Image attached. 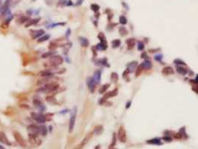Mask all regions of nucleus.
<instances>
[{"mask_svg": "<svg viewBox=\"0 0 198 149\" xmlns=\"http://www.w3.org/2000/svg\"><path fill=\"white\" fill-rule=\"evenodd\" d=\"M59 85L55 82H49L46 84H44V87H43L42 88H40L39 90V91H42V92H54L57 89H58Z\"/></svg>", "mask_w": 198, "mask_h": 149, "instance_id": "nucleus-1", "label": "nucleus"}, {"mask_svg": "<svg viewBox=\"0 0 198 149\" xmlns=\"http://www.w3.org/2000/svg\"><path fill=\"white\" fill-rule=\"evenodd\" d=\"M64 62V59L60 55H52L50 58V63L52 66H58L61 64H62Z\"/></svg>", "mask_w": 198, "mask_h": 149, "instance_id": "nucleus-2", "label": "nucleus"}, {"mask_svg": "<svg viewBox=\"0 0 198 149\" xmlns=\"http://www.w3.org/2000/svg\"><path fill=\"white\" fill-rule=\"evenodd\" d=\"M118 138L120 142L125 143L127 141V136H126V132L125 131L123 127H120L118 130Z\"/></svg>", "mask_w": 198, "mask_h": 149, "instance_id": "nucleus-3", "label": "nucleus"}, {"mask_svg": "<svg viewBox=\"0 0 198 149\" xmlns=\"http://www.w3.org/2000/svg\"><path fill=\"white\" fill-rule=\"evenodd\" d=\"M14 136L15 140L17 141V142L22 147H26V142L24 138L23 137V136L19 134L18 131H14Z\"/></svg>", "mask_w": 198, "mask_h": 149, "instance_id": "nucleus-4", "label": "nucleus"}, {"mask_svg": "<svg viewBox=\"0 0 198 149\" xmlns=\"http://www.w3.org/2000/svg\"><path fill=\"white\" fill-rule=\"evenodd\" d=\"M93 134H93V132L88 133V134L85 136V137L83 139V140L82 141V142H81L80 144H79L78 145H76L73 149H82L88 142H89V140L92 138Z\"/></svg>", "mask_w": 198, "mask_h": 149, "instance_id": "nucleus-5", "label": "nucleus"}, {"mask_svg": "<svg viewBox=\"0 0 198 149\" xmlns=\"http://www.w3.org/2000/svg\"><path fill=\"white\" fill-rule=\"evenodd\" d=\"M31 117L33 118L34 120H35L36 122L38 123H44L46 122V119L45 116L39 114V113H31Z\"/></svg>", "mask_w": 198, "mask_h": 149, "instance_id": "nucleus-6", "label": "nucleus"}, {"mask_svg": "<svg viewBox=\"0 0 198 149\" xmlns=\"http://www.w3.org/2000/svg\"><path fill=\"white\" fill-rule=\"evenodd\" d=\"M86 82H87V85H88V89H89V90L91 92H94V91L95 90V86H96V83L94 81V78L92 77H88L87 78Z\"/></svg>", "mask_w": 198, "mask_h": 149, "instance_id": "nucleus-7", "label": "nucleus"}, {"mask_svg": "<svg viewBox=\"0 0 198 149\" xmlns=\"http://www.w3.org/2000/svg\"><path fill=\"white\" fill-rule=\"evenodd\" d=\"M28 131H29V134H32L37 136H38V134H40V128L36 124H30L28 127Z\"/></svg>", "mask_w": 198, "mask_h": 149, "instance_id": "nucleus-8", "label": "nucleus"}, {"mask_svg": "<svg viewBox=\"0 0 198 149\" xmlns=\"http://www.w3.org/2000/svg\"><path fill=\"white\" fill-rule=\"evenodd\" d=\"M76 112L73 113L71 115V117L70 119V123H69V132L71 133L73 131V128L75 126V122H76Z\"/></svg>", "mask_w": 198, "mask_h": 149, "instance_id": "nucleus-9", "label": "nucleus"}, {"mask_svg": "<svg viewBox=\"0 0 198 149\" xmlns=\"http://www.w3.org/2000/svg\"><path fill=\"white\" fill-rule=\"evenodd\" d=\"M161 72H162V74L164 75H173L174 73V70H173V69L171 66H166L162 69Z\"/></svg>", "mask_w": 198, "mask_h": 149, "instance_id": "nucleus-10", "label": "nucleus"}, {"mask_svg": "<svg viewBox=\"0 0 198 149\" xmlns=\"http://www.w3.org/2000/svg\"><path fill=\"white\" fill-rule=\"evenodd\" d=\"M93 78H94L96 84H99V83L100 82V80H101V72H100V70H96V71H95Z\"/></svg>", "mask_w": 198, "mask_h": 149, "instance_id": "nucleus-11", "label": "nucleus"}, {"mask_svg": "<svg viewBox=\"0 0 198 149\" xmlns=\"http://www.w3.org/2000/svg\"><path fill=\"white\" fill-rule=\"evenodd\" d=\"M39 75L40 76H42L43 78H50L52 77V75H53V73L50 71V70H43V71H40Z\"/></svg>", "mask_w": 198, "mask_h": 149, "instance_id": "nucleus-12", "label": "nucleus"}, {"mask_svg": "<svg viewBox=\"0 0 198 149\" xmlns=\"http://www.w3.org/2000/svg\"><path fill=\"white\" fill-rule=\"evenodd\" d=\"M0 142H2L4 144H6V145H11L9 140L8 139L6 135L4 134L3 132H0Z\"/></svg>", "mask_w": 198, "mask_h": 149, "instance_id": "nucleus-13", "label": "nucleus"}, {"mask_svg": "<svg viewBox=\"0 0 198 149\" xmlns=\"http://www.w3.org/2000/svg\"><path fill=\"white\" fill-rule=\"evenodd\" d=\"M98 37L100 40V43L107 47V40L106 39V36H105V34L103 33H102V32H100L98 35Z\"/></svg>", "mask_w": 198, "mask_h": 149, "instance_id": "nucleus-14", "label": "nucleus"}, {"mask_svg": "<svg viewBox=\"0 0 198 149\" xmlns=\"http://www.w3.org/2000/svg\"><path fill=\"white\" fill-rule=\"evenodd\" d=\"M44 33H45V32H44V31L43 29H39L37 31H34V33H32V37H33V39H36V38L40 37L41 35H43Z\"/></svg>", "mask_w": 198, "mask_h": 149, "instance_id": "nucleus-15", "label": "nucleus"}, {"mask_svg": "<svg viewBox=\"0 0 198 149\" xmlns=\"http://www.w3.org/2000/svg\"><path fill=\"white\" fill-rule=\"evenodd\" d=\"M176 69V72H178L179 74L182 75H186V74H187V72H188L187 69H185V68L183 67L182 66H177Z\"/></svg>", "mask_w": 198, "mask_h": 149, "instance_id": "nucleus-16", "label": "nucleus"}, {"mask_svg": "<svg viewBox=\"0 0 198 149\" xmlns=\"http://www.w3.org/2000/svg\"><path fill=\"white\" fill-rule=\"evenodd\" d=\"M126 43H127V48L129 50H130L132 49H133L135 46V39L134 38H130L126 40Z\"/></svg>", "mask_w": 198, "mask_h": 149, "instance_id": "nucleus-17", "label": "nucleus"}, {"mask_svg": "<svg viewBox=\"0 0 198 149\" xmlns=\"http://www.w3.org/2000/svg\"><path fill=\"white\" fill-rule=\"evenodd\" d=\"M103 125H97L94 127V130L93 131V134L96 135H99L103 133Z\"/></svg>", "mask_w": 198, "mask_h": 149, "instance_id": "nucleus-18", "label": "nucleus"}, {"mask_svg": "<svg viewBox=\"0 0 198 149\" xmlns=\"http://www.w3.org/2000/svg\"><path fill=\"white\" fill-rule=\"evenodd\" d=\"M152 63L151 61H149L148 60H145L144 63H142V66L144 68V69H150L152 68Z\"/></svg>", "mask_w": 198, "mask_h": 149, "instance_id": "nucleus-19", "label": "nucleus"}, {"mask_svg": "<svg viewBox=\"0 0 198 149\" xmlns=\"http://www.w3.org/2000/svg\"><path fill=\"white\" fill-rule=\"evenodd\" d=\"M137 66H138V63H137V62L136 61H133V62H132V63L128 64V66H127L128 69H127L129 70V72H132L134 71V69L137 67Z\"/></svg>", "mask_w": 198, "mask_h": 149, "instance_id": "nucleus-20", "label": "nucleus"}, {"mask_svg": "<svg viewBox=\"0 0 198 149\" xmlns=\"http://www.w3.org/2000/svg\"><path fill=\"white\" fill-rule=\"evenodd\" d=\"M46 101L48 103H50V104H52V105H55V104H58V102H57V101H56V99L53 97V96H51V95L47 96V97L46 98Z\"/></svg>", "mask_w": 198, "mask_h": 149, "instance_id": "nucleus-21", "label": "nucleus"}, {"mask_svg": "<svg viewBox=\"0 0 198 149\" xmlns=\"http://www.w3.org/2000/svg\"><path fill=\"white\" fill-rule=\"evenodd\" d=\"M79 41H80L81 45H82V46H83V47H88V45H89V41L88 40V39L84 38V37H79Z\"/></svg>", "mask_w": 198, "mask_h": 149, "instance_id": "nucleus-22", "label": "nucleus"}, {"mask_svg": "<svg viewBox=\"0 0 198 149\" xmlns=\"http://www.w3.org/2000/svg\"><path fill=\"white\" fill-rule=\"evenodd\" d=\"M39 20H40V18H37V19H34L29 20V21H28L27 23L26 24V27L28 28V27H29L31 25H35L36 23H38L39 22Z\"/></svg>", "mask_w": 198, "mask_h": 149, "instance_id": "nucleus-23", "label": "nucleus"}, {"mask_svg": "<svg viewBox=\"0 0 198 149\" xmlns=\"http://www.w3.org/2000/svg\"><path fill=\"white\" fill-rule=\"evenodd\" d=\"M119 33L121 36L123 37V36H126L128 34V31L124 26H121L119 28Z\"/></svg>", "mask_w": 198, "mask_h": 149, "instance_id": "nucleus-24", "label": "nucleus"}, {"mask_svg": "<svg viewBox=\"0 0 198 149\" xmlns=\"http://www.w3.org/2000/svg\"><path fill=\"white\" fill-rule=\"evenodd\" d=\"M33 104H34V105L38 108H41L43 107V104H42L41 102H40V101L38 98H34L33 100Z\"/></svg>", "mask_w": 198, "mask_h": 149, "instance_id": "nucleus-25", "label": "nucleus"}, {"mask_svg": "<svg viewBox=\"0 0 198 149\" xmlns=\"http://www.w3.org/2000/svg\"><path fill=\"white\" fill-rule=\"evenodd\" d=\"M109 86H110V84H105V85L101 87L100 89H99V93L103 94V93H104V92H106V91L107 90V89L109 87Z\"/></svg>", "mask_w": 198, "mask_h": 149, "instance_id": "nucleus-26", "label": "nucleus"}, {"mask_svg": "<svg viewBox=\"0 0 198 149\" xmlns=\"http://www.w3.org/2000/svg\"><path fill=\"white\" fill-rule=\"evenodd\" d=\"M111 45H112V47L114 48V49H115V48H118L120 45V40H113V41L111 42Z\"/></svg>", "mask_w": 198, "mask_h": 149, "instance_id": "nucleus-27", "label": "nucleus"}, {"mask_svg": "<svg viewBox=\"0 0 198 149\" xmlns=\"http://www.w3.org/2000/svg\"><path fill=\"white\" fill-rule=\"evenodd\" d=\"M143 69H144V68L142 66V64H141L140 66H138V67H137V69H136V72H135L136 77H138V76H139L141 74V72H142Z\"/></svg>", "mask_w": 198, "mask_h": 149, "instance_id": "nucleus-28", "label": "nucleus"}, {"mask_svg": "<svg viewBox=\"0 0 198 149\" xmlns=\"http://www.w3.org/2000/svg\"><path fill=\"white\" fill-rule=\"evenodd\" d=\"M147 142L148 144H156V145H161V142L159 139H153L147 141Z\"/></svg>", "mask_w": 198, "mask_h": 149, "instance_id": "nucleus-29", "label": "nucleus"}, {"mask_svg": "<svg viewBox=\"0 0 198 149\" xmlns=\"http://www.w3.org/2000/svg\"><path fill=\"white\" fill-rule=\"evenodd\" d=\"M50 35L46 34V35L43 36V37H40V38L38 40V43H42V42H44V41H46V40H48L50 39Z\"/></svg>", "mask_w": 198, "mask_h": 149, "instance_id": "nucleus-30", "label": "nucleus"}, {"mask_svg": "<svg viewBox=\"0 0 198 149\" xmlns=\"http://www.w3.org/2000/svg\"><path fill=\"white\" fill-rule=\"evenodd\" d=\"M111 79L114 83H116L118 80V75L116 72H112L111 75Z\"/></svg>", "mask_w": 198, "mask_h": 149, "instance_id": "nucleus-31", "label": "nucleus"}, {"mask_svg": "<svg viewBox=\"0 0 198 149\" xmlns=\"http://www.w3.org/2000/svg\"><path fill=\"white\" fill-rule=\"evenodd\" d=\"M28 20H29V18H28L27 17H21L20 18H19L17 19V23H19V24H22V23H24V22H28Z\"/></svg>", "mask_w": 198, "mask_h": 149, "instance_id": "nucleus-32", "label": "nucleus"}, {"mask_svg": "<svg viewBox=\"0 0 198 149\" xmlns=\"http://www.w3.org/2000/svg\"><path fill=\"white\" fill-rule=\"evenodd\" d=\"M39 128H40V134H42L43 136L46 135L47 129H46V127L45 126H40V127H39Z\"/></svg>", "mask_w": 198, "mask_h": 149, "instance_id": "nucleus-33", "label": "nucleus"}, {"mask_svg": "<svg viewBox=\"0 0 198 149\" xmlns=\"http://www.w3.org/2000/svg\"><path fill=\"white\" fill-rule=\"evenodd\" d=\"M55 54V52L54 51H48V52H46V53H44L42 55V58H49V57H51V56H52Z\"/></svg>", "mask_w": 198, "mask_h": 149, "instance_id": "nucleus-34", "label": "nucleus"}, {"mask_svg": "<svg viewBox=\"0 0 198 149\" xmlns=\"http://www.w3.org/2000/svg\"><path fill=\"white\" fill-rule=\"evenodd\" d=\"M116 142H117V136H116V134L115 133H114L113 134V138H112V142L111 144L110 145V148H113L114 147L115 145H116Z\"/></svg>", "mask_w": 198, "mask_h": 149, "instance_id": "nucleus-35", "label": "nucleus"}, {"mask_svg": "<svg viewBox=\"0 0 198 149\" xmlns=\"http://www.w3.org/2000/svg\"><path fill=\"white\" fill-rule=\"evenodd\" d=\"M120 22L122 25H126L127 23V19L124 17V16H120Z\"/></svg>", "mask_w": 198, "mask_h": 149, "instance_id": "nucleus-36", "label": "nucleus"}, {"mask_svg": "<svg viewBox=\"0 0 198 149\" xmlns=\"http://www.w3.org/2000/svg\"><path fill=\"white\" fill-rule=\"evenodd\" d=\"M91 10H93L94 11L96 12V11H99V6L98 5H96V4H93V5H91Z\"/></svg>", "mask_w": 198, "mask_h": 149, "instance_id": "nucleus-37", "label": "nucleus"}, {"mask_svg": "<svg viewBox=\"0 0 198 149\" xmlns=\"http://www.w3.org/2000/svg\"><path fill=\"white\" fill-rule=\"evenodd\" d=\"M173 62H174L175 64H179V65H183V66H185L186 65V63H185L183 60H181L179 59H176V60H173Z\"/></svg>", "mask_w": 198, "mask_h": 149, "instance_id": "nucleus-38", "label": "nucleus"}, {"mask_svg": "<svg viewBox=\"0 0 198 149\" xmlns=\"http://www.w3.org/2000/svg\"><path fill=\"white\" fill-rule=\"evenodd\" d=\"M56 48H57V44L53 43V42H52L50 43V46H49V49L50 50H54Z\"/></svg>", "mask_w": 198, "mask_h": 149, "instance_id": "nucleus-39", "label": "nucleus"}, {"mask_svg": "<svg viewBox=\"0 0 198 149\" xmlns=\"http://www.w3.org/2000/svg\"><path fill=\"white\" fill-rule=\"evenodd\" d=\"M144 43L142 42H138V49L139 51H142L144 50Z\"/></svg>", "mask_w": 198, "mask_h": 149, "instance_id": "nucleus-40", "label": "nucleus"}, {"mask_svg": "<svg viewBox=\"0 0 198 149\" xmlns=\"http://www.w3.org/2000/svg\"><path fill=\"white\" fill-rule=\"evenodd\" d=\"M174 138L177 139H181L183 138V134H181V133H177L174 135Z\"/></svg>", "mask_w": 198, "mask_h": 149, "instance_id": "nucleus-41", "label": "nucleus"}, {"mask_svg": "<svg viewBox=\"0 0 198 149\" xmlns=\"http://www.w3.org/2000/svg\"><path fill=\"white\" fill-rule=\"evenodd\" d=\"M47 5H52L55 2V0H44Z\"/></svg>", "mask_w": 198, "mask_h": 149, "instance_id": "nucleus-42", "label": "nucleus"}, {"mask_svg": "<svg viewBox=\"0 0 198 149\" xmlns=\"http://www.w3.org/2000/svg\"><path fill=\"white\" fill-rule=\"evenodd\" d=\"M154 58H155L156 60H158V61H161V60L162 59V55H156Z\"/></svg>", "mask_w": 198, "mask_h": 149, "instance_id": "nucleus-43", "label": "nucleus"}, {"mask_svg": "<svg viewBox=\"0 0 198 149\" xmlns=\"http://www.w3.org/2000/svg\"><path fill=\"white\" fill-rule=\"evenodd\" d=\"M66 0H59L58 1V5H65V3H66Z\"/></svg>", "mask_w": 198, "mask_h": 149, "instance_id": "nucleus-44", "label": "nucleus"}, {"mask_svg": "<svg viewBox=\"0 0 198 149\" xmlns=\"http://www.w3.org/2000/svg\"><path fill=\"white\" fill-rule=\"evenodd\" d=\"M163 139L168 141V142H171L172 141V139L170 136H164V137H163Z\"/></svg>", "mask_w": 198, "mask_h": 149, "instance_id": "nucleus-45", "label": "nucleus"}, {"mask_svg": "<svg viewBox=\"0 0 198 149\" xmlns=\"http://www.w3.org/2000/svg\"><path fill=\"white\" fill-rule=\"evenodd\" d=\"M147 57V55L146 54V52H144V53L141 54V58H146Z\"/></svg>", "mask_w": 198, "mask_h": 149, "instance_id": "nucleus-46", "label": "nucleus"}, {"mask_svg": "<svg viewBox=\"0 0 198 149\" xmlns=\"http://www.w3.org/2000/svg\"><path fill=\"white\" fill-rule=\"evenodd\" d=\"M131 103H132V102H131V101H129V102H127V103H126V109H127V108H129V107H130V105H131Z\"/></svg>", "mask_w": 198, "mask_h": 149, "instance_id": "nucleus-47", "label": "nucleus"}, {"mask_svg": "<svg viewBox=\"0 0 198 149\" xmlns=\"http://www.w3.org/2000/svg\"><path fill=\"white\" fill-rule=\"evenodd\" d=\"M83 2V0H78L77 2H76V5H82V3Z\"/></svg>", "mask_w": 198, "mask_h": 149, "instance_id": "nucleus-48", "label": "nucleus"}, {"mask_svg": "<svg viewBox=\"0 0 198 149\" xmlns=\"http://www.w3.org/2000/svg\"><path fill=\"white\" fill-rule=\"evenodd\" d=\"M1 2H2V0H0V4H1Z\"/></svg>", "mask_w": 198, "mask_h": 149, "instance_id": "nucleus-49", "label": "nucleus"}, {"mask_svg": "<svg viewBox=\"0 0 198 149\" xmlns=\"http://www.w3.org/2000/svg\"><path fill=\"white\" fill-rule=\"evenodd\" d=\"M111 149H115V148H111Z\"/></svg>", "mask_w": 198, "mask_h": 149, "instance_id": "nucleus-50", "label": "nucleus"}, {"mask_svg": "<svg viewBox=\"0 0 198 149\" xmlns=\"http://www.w3.org/2000/svg\"><path fill=\"white\" fill-rule=\"evenodd\" d=\"M33 1H35V0H33Z\"/></svg>", "mask_w": 198, "mask_h": 149, "instance_id": "nucleus-51", "label": "nucleus"}]
</instances>
